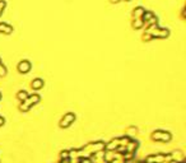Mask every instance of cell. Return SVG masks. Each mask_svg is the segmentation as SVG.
<instances>
[{
  "label": "cell",
  "mask_w": 186,
  "mask_h": 163,
  "mask_svg": "<svg viewBox=\"0 0 186 163\" xmlns=\"http://www.w3.org/2000/svg\"><path fill=\"white\" fill-rule=\"evenodd\" d=\"M147 33H149L152 36V38H166V37H168V29H166V28H159L157 24H153V26H149L147 29Z\"/></svg>",
  "instance_id": "1"
},
{
  "label": "cell",
  "mask_w": 186,
  "mask_h": 163,
  "mask_svg": "<svg viewBox=\"0 0 186 163\" xmlns=\"http://www.w3.org/2000/svg\"><path fill=\"white\" fill-rule=\"evenodd\" d=\"M40 96L38 94H32V96H28L27 97V99H24L23 101V103L19 106V110L21 111H23V112H27L31 107H32L33 105H36V103H38L40 102Z\"/></svg>",
  "instance_id": "2"
},
{
  "label": "cell",
  "mask_w": 186,
  "mask_h": 163,
  "mask_svg": "<svg viewBox=\"0 0 186 163\" xmlns=\"http://www.w3.org/2000/svg\"><path fill=\"white\" fill-rule=\"evenodd\" d=\"M171 159V154H163V153H156L152 154L149 157H147L145 162L148 163H163V162H168Z\"/></svg>",
  "instance_id": "3"
},
{
  "label": "cell",
  "mask_w": 186,
  "mask_h": 163,
  "mask_svg": "<svg viewBox=\"0 0 186 163\" xmlns=\"http://www.w3.org/2000/svg\"><path fill=\"white\" fill-rule=\"evenodd\" d=\"M152 139H153V140H156V142L167 143V142H170L172 139V135H171V132H168V131L157 130V131H154L152 134Z\"/></svg>",
  "instance_id": "4"
},
{
  "label": "cell",
  "mask_w": 186,
  "mask_h": 163,
  "mask_svg": "<svg viewBox=\"0 0 186 163\" xmlns=\"http://www.w3.org/2000/svg\"><path fill=\"white\" fill-rule=\"evenodd\" d=\"M74 120H75V115L73 112H68L65 113L63 117L60 120V126L61 128H69V126L74 122Z\"/></svg>",
  "instance_id": "5"
},
{
  "label": "cell",
  "mask_w": 186,
  "mask_h": 163,
  "mask_svg": "<svg viewBox=\"0 0 186 163\" xmlns=\"http://www.w3.org/2000/svg\"><path fill=\"white\" fill-rule=\"evenodd\" d=\"M141 21L144 22V24H147L148 27L153 26V24H157V18L154 17V14L152 11H144L143 17H141Z\"/></svg>",
  "instance_id": "6"
},
{
  "label": "cell",
  "mask_w": 186,
  "mask_h": 163,
  "mask_svg": "<svg viewBox=\"0 0 186 163\" xmlns=\"http://www.w3.org/2000/svg\"><path fill=\"white\" fill-rule=\"evenodd\" d=\"M29 70H31V63L28 60H22V61H19V64H18V71H19V73L26 74Z\"/></svg>",
  "instance_id": "7"
},
{
  "label": "cell",
  "mask_w": 186,
  "mask_h": 163,
  "mask_svg": "<svg viewBox=\"0 0 186 163\" xmlns=\"http://www.w3.org/2000/svg\"><path fill=\"white\" fill-rule=\"evenodd\" d=\"M124 148H125V153H135L136 148H138V142L130 139V142L126 144V147H124Z\"/></svg>",
  "instance_id": "8"
},
{
  "label": "cell",
  "mask_w": 186,
  "mask_h": 163,
  "mask_svg": "<svg viewBox=\"0 0 186 163\" xmlns=\"http://www.w3.org/2000/svg\"><path fill=\"white\" fill-rule=\"evenodd\" d=\"M119 138H116V139H112L110 143L107 144H105V149H107V150H116L117 148H119Z\"/></svg>",
  "instance_id": "9"
},
{
  "label": "cell",
  "mask_w": 186,
  "mask_h": 163,
  "mask_svg": "<svg viewBox=\"0 0 186 163\" xmlns=\"http://www.w3.org/2000/svg\"><path fill=\"white\" fill-rule=\"evenodd\" d=\"M13 32V27L9 26L8 23H0V33L4 34H10Z\"/></svg>",
  "instance_id": "10"
},
{
  "label": "cell",
  "mask_w": 186,
  "mask_h": 163,
  "mask_svg": "<svg viewBox=\"0 0 186 163\" xmlns=\"http://www.w3.org/2000/svg\"><path fill=\"white\" fill-rule=\"evenodd\" d=\"M144 8H141V7H138V8H135L134 11H133V15H134V19H141V17H143L144 14Z\"/></svg>",
  "instance_id": "11"
},
{
  "label": "cell",
  "mask_w": 186,
  "mask_h": 163,
  "mask_svg": "<svg viewBox=\"0 0 186 163\" xmlns=\"http://www.w3.org/2000/svg\"><path fill=\"white\" fill-rule=\"evenodd\" d=\"M43 80L42 79H40V78H37V79H35L32 83H31V87H32V89H41L42 87H43Z\"/></svg>",
  "instance_id": "12"
},
{
  "label": "cell",
  "mask_w": 186,
  "mask_h": 163,
  "mask_svg": "<svg viewBox=\"0 0 186 163\" xmlns=\"http://www.w3.org/2000/svg\"><path fill=\"white\" fill-rule=\"evenodd\" d=\"M28 96H29V94L26 92V90H19V92H18V94H17V98H18V99H21V101L23 102L24 99H27Z\"/></svg>",
  "instance_id": "13"
},
{
  "label": "cell",
  "mask_w": 186,
  "mask_h": 163,
  "mask_svg": "<svg viewBox=\"0 0 186 163\" xmlns=\"http://www.w3.org/2000/svg\"><path fill=\"white\" fill-rule=\"evenodd\" d=\"M143 26H144V22L141 21V19H134V22H133V27H134L135 29H140Z\"/></svg>",
  "instance_id": "14"
},
{
  "label": "cell",
  "mask_w": 186,
  "mask_h": 163,
  "mask_svg": "<svg viewBox=\"0 0 186 163\" xmlns=\"http://www.w3.org/2000/svg\"><path fill=\"white\" fill-rule=\"evenodd\" d=\"M5 75H7V68L3 64H0V77H5Z\"/></svg>",
  "instance_id": "15"
},
{
  "label": "cell",
  "mask_w": 186,
  "mask_h": 163,
  "mask_svg": "<svg viewBox=\"0 0 186 163\" xmlns=\"http://www.w3.org/2000/svg\"><path fill=\"white\" fill-rule=\"evenodd\" d=\"M5 5H7V3H5L4 0H0V17H2V15H3V13H4Z\"/></svg>",
  "instance_id": "16"
},
{
  "label": "cell",
  "mask_w": 186,
  "mask_h": 163,
  "mask_svg": "<svg viewBox=\"0 0 186 163\" xmlns=\"http://www.w3.org/2000/svg\"><path fill=\"white\" fill-rule=\"evenodd\" d=\"M60 157H61V159H68L69 158V152H68V150H64V152H61Z\"/></svg>",
  "instance_id": "17"
},
{
  "label": "cell",
  "mask_w": 186,
  "mask_h": 163,
  "mask_svg": "<svg viewBox=\"0 0 186 163\" xmlns=\"http://www.w3.org/2000/svg\"><path fill=\"white\" fill-rule=\"evenodd\" d=\"M143 40H144V41H149V40H152V36H151L149 33L145 32V33L143 34Z\"/></svg>",
  "instance_id": "18"
},
{
  "label": "cell",
  "mask_w": 186,
  "mask_h": 163,
  "mask_svg": "<svg viewBox=\"0 0 186 163\" xmlns=\"http://www.w3.org/2000/svg\"><path fill=\"white\" fill-rule=\"evenodd\" d=\"M78 162H79V163H92L89 158H80Z\"/></svg>",
  "instance_id": "19"
},
{
  "label": "cell",
  "mask_w": 186,
  "mask_h": 163,
  "mask_svg": "<svg viewBox=\"0 0 186 163\" xmlns=\"http://www.w3.org/2000/svg\"><path fill=\"white\" fill-rule=\"evenodd\" d=\"M70 162H71V159H70V158H68V159H61L60 163H70Z\"/></svg>",
  "instance_id": "20"
},
{
  "label": "cell",
  "mask_w": 186,
  "mask_h": 163,
  "mask_svg": "<svg viewBox=\"0 0 186 163\" xmlns=\"http://www.w3.org/2000/svg\"><path fill=\"white\" fill-rule=\"evenodd\" d=\"M3 125H4V119L0 117V126H3Z\"/></svg>",
  "instance_id": "21"
},
{
  "label": "cell",
  "mask_w": 186,
  "mask_h": 163,
  "mask_svg": "<svg viewBox=\"0 0 186 163\" xmlns=\"http://www.w3.org/2000/svg\"><path fill=\"white\" fill-rule=\"evenodd\" d=\"M110 2H111V3H112V4H116V3H119V2H120V0H110Z\"/></svg>",
  "instance_id": "22"
},
{
  "label": "cell",
  "mask_w": 186,
  "mask_h": 163,
  "mask_svg": "<svg viewBox=\"0 0 186 163\" xmlns=\"http://www.w3.org/2000/svg\"><path fill=\"white\" fill-rule=\"evenodd\" d=\"M139 163H148V162H139Z\"/></svg>",
  "instance_id": "23"
},
{
  "label": "cell",
  "mask_w": 186,
  "mask_h": 163,
  "mask_svg": "<svg viewBox=\"0 0 186 163\" xmlns=\"http://www.w3.org/2000/svg\"><path fill=\"white\" fill-rule=\"evenodd\" d=\"M0 64H2V59H0Z\"/></svg>",
  "instance_id": "24"
},
{
  "label": "cell",
  "mask_w": 186,
  "mask_h": 163,
  "mask_svg": "<svg viewBox=\"0 0 186 163\" xmlns=\"http://www.w3.org/2000/svg\"><path fill=\"white\" fill-rule=\"evenodd\" d=\"M125 2H130V0H125Z\"/></svg>",
  "instance_id": "25"
},
{
  "label": "cell",
  "mask_w": 186,
  "mask_h": 163,
  "mask_svg": "<svg viewBox=\"0 0 186 163\" xmlns=\"http://www.w3.org/2000/svg\"><path fill=\"white\" fill-rule=\"evenodd\" d=\"M0 98H2V94H0Z\"/></svg>",
  "instance_id": "26"
}]
</instances>
